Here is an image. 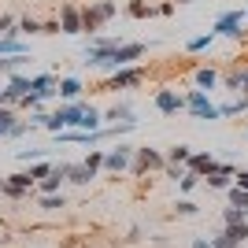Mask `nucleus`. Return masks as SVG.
I'll list each match as a JSON object with an SVG mask.
<instances>
[{"instance_id":"obj_1","label":"nucleus","mask_w":248,"mask_h":248,"mask_svg":"<svg viewBox=\"0 0 248 248\" xmlns=\"http://www.w3.org/2000/svg\"><path fill=\"white\" fill-rule=\"evenodd\" d=\"M119 37H93L85 45V63L89 67H104V71H115V48H119Z\"/></svg>"},{"instance_id":"obj_2","label":"nucleus","mask_w":248,"mask_h":248,"mask_svg":"<svg viewBox=\"0 0 248 248\" xmlns=\"http://www.w3.org/2000/svg\"><path fill=\"white\" fill-rule=\"evenodd\" d=\"M78 11H82V33L85 30L93 33V30H100L104 22L119 11V4H115V0H96V4H85V8H78Z\"/></svg>"},{"instance_id":"obj_3","label":"nucleus","mask_w":248,"mask_h":248,"mask_svg":"<svg viewBox=\"0 0 248 248\" xmlns=\"http://www.w3.org/2000/svg\"><path fill=\"white\" fill-rule=\"evenodd\" d=\"M148 170H167V155L163 152H155L152 145H141L134 148V163H130V174H148Z\"/></svg>"},{"instance_id":"obj_4","label":"nucleus","mask_w":248,"mask_h":248,"mask_svg":"<svg viewBox=\"0 0 248 248\" xmlns=\"http://www.w3.org/2000/svg\"><path fill=\"white\" fill-rule=\"evenodd\" d=\"M141 82H145V67H134V63H130V67H119L100 89L104 93H119V89H134V85H141Z\"/></svg>"},{"instance_id":"obj_5","label":"nucleus","mask_w":248,"mask_h":248,"mask_svg":"<svg viewBox=\"0 0 248 248\" xmlns=\"http://www.w3.org/2000/svg\"><path fill=\"white\" fill-rule=\"evenodd\" d=\"M186 111L193 115V119H204V123H215L218 119V104L207 100L204 89H189L186 93Z\"/></svg>"},{"instance_id":"obj_6","label":"nucleus","mask_w":248,"mask_h":248,"mask_svg":"<svg viewBox=\"0 0 248 248\" xmlns=\"http://www.w3.org/2000/svg\"><path fill=\"white\" fill-rule=\"evenodd\" d=\"M130 163H134V145H123V141H119L111 152H104V170H108V174H126Z\"/></svg>"},{"instance_id":"obj_7","label":"nucleus","mask_w":248,"mask_h":248,"mask_svg":"<svg viewBox=\"0 0 248 248\" xmlns=\"http://www.w3.org/2000/svg\"><path fill=\"white\" fill-rule=\"evenodd\" d=\"M245 11H222L215 19V26H211V33L215 37H245Z\"/></svg>"},{"instance_id":"obj_8","label":"nucleus","mask_w":248,"mask_h":248,"mask_svg":"<svg viewBox=\"0 0 248 248\" xmlns=\"http://www.w3.org/2000/svg\"><path fill=\"white\" fill-rule=\"evenodd\" d=\"M155 111L159 115H178L186 111V96H178V89H155Z\"/></svg>"},{"instance_id":"obj_9","label":"nucleus","mask_w":248,"mask_h":248,"mask_svg":"<svg viewBox=\"0 0 248 248\" xmlns=\"http://www.w3.org/2000/svg\"><path fill=\"white\" fill-rule=\"evenodd\" d=\"M67 170H71V163H56V167H52V174L37 182V197H45V193H60V186L67 182Z\"/></svg>"},{"instance_id":"obj_10","label":"nucleus","mask_w":248,"mask_h":248,"mask_svg":"<svg viewBox=\"0 0 248 248\" xmlns=\"http://www.w3.org/2000/svg\"><path fill=\"white\" fill-rule=\"evenodd\" d=\"M141 56H145V45L141 41H123L115 48V71H119V67H130V63L141 60Z\"/></svg>"},{"instance_id":"obj_11","label":"nucleus","mask_w":248,"mask_h":248,"mask_svg":"<svg viewBox=\"0 0 248 248\" xmlns=\"http://www.w3.org/2000/svg\"><path fill=\"white\" fill-rule=\"evenodd\" d=\"M222 85H226L233 96H248V67H233V71H226Z\"/></svg>"},{"instance_id":"obj_12","label":"nucleus","mask_w":248,"mask_h":248,"mask_svg":"<svg viewBox=\"0 0 248 248\" xmlns=\"http://www.w3.org/2000/svg\"><path fill=\"white\" fill-rule=\"evenodd\" d=\"M60 30L63 33H82V11L74 4H63L60 8Z\"/></svg>"},{"instance_id":"obj_13","label":"nucleus","mask_w":248,"mask_h":248,"mask_svg":"<svg viewBox=\"0 0 248 248\" xmlns=\"http://www.w3.org/2000/svg\"><path fill=\"white\" fill-rule=\"evenodd\" d=\"M215 163H218V159H215L211 152H193V155H189V163H186V170H193V174L207 178L211 170H215Z\"/></svg>"},{"instance_id":"obj_14","label":"nucleus","mask_w":248,"mask_h":248,"mask_svg":"<svg viewBox=\"0 0 248 248\" xmlns=\"http://www.w3.org/2000/svg\"><path fill=\"white\" fill-rule=\"evenodd\" d=\"M30 93L37 96V100L56 96V78H52V74H37V78H30Z\"/></svg>"},{"instance_id":"obj_15","label":"nucleus","mask_w":248,"mask_h":248,"mask_svg":"<svg viewBox=\"0 0 248 248\" xmlns=\"http://www.w3.org/2000/svg\"><path fill=\"white\" fill-rule=\"evenodd\" d=\"M104 119H108V123H111V126H119V123H137V119H134V108H130V104H115V108H111V111H104Z\"/></svg>"},{"instance_id":"obj_16","label":"nucleus","mask_w":248,"mask_h":248,"mask_svg":"<svg viewBox=\"0 0 248 248\" xmlns=\"http://www.w3.org/2000/svg\"><path fill=\"white\" fill-rule=\"evenodd\" d=\"M56 93H60L63 100H78V96H82V82H78V78H63V82H56Z\"/></svg>"},{"instance_id":"obj_17","label":"nucleus","mask_w":248,"mask_h":248,"mask_svg":"<svg viewBox=\"0 0 248 248\" xmlns=\"http://www.w3.org/2000/svg\"><path fill=\"white\" fill-rule=\"evenodd\" d=\"M193 82H197V89H204V93H207V89H215V85H218V71H211V67H200V71L193 74Z\"/></svg>"},{"instance_id":"obj_18","label":"nucleus","mask_w":248,"mask_h":248,"mask_svg":"<svg viewBox=\"0 0 248 248\" xmlns=\"http://www.w3.org/2000/svg\"><path fill=\"white\" fill-rule=\"evenodd\" d=\"M0 197H8V200H26V197H30V189L15 186L11 178H0Z\"/></svg>"},{"instance_id":"obj_19","label":"nucleus","mask_w":248,"mask_h":248,"mask_svg":"<svg viewBox=\"0 0 248 248\" xmlns=\"http://www.w3.org/2000/svg\"><path fill=\"white\" fill-rule=\"evenodd\" d=\"M0 56H26V45L15 33H8V37H0Z\"/></svg>"},{"instance_id":"obj_20","label":"nucleus","mask_w":248,"mask_h":248,"mask_svg":"<svg viewBox=\"0 0 248 248\" xmlns=\"http://www.w3.org/2000/svg\"><path fill=\"white\" fill-rule=\"evenodd\" d=\"M96 174H89V167L85 163H71V170H67V182H74V186H89Z\"/></svg>"},{"instance_id":"obj_21","label":"nucleus","mask_w":248,"mask_h":248,"mask_svg":"<svg viewBox=\"0 0 248 248\" xmlns=\"http://www.w3.org/2000/svg\"><path fill=\"white\" fill-rule=\"evenodd\" d=\"M248 111V96H237V100H230V104H218V119H233V115Z\"/></svg>"},{"instance_id":"obj_22","label":"nucleus","mask_w":248,"mask_h":248,"mask_svg":"<svg viewBox=\"0 0 248 248\" xmlns=\"http://www.w3.org/2000/svg\"><path fill=\"white\" fill-rule=\"evenodd\" d=\"M189 155H193V152H189V145H174L170 152H167V163H170V167H186Z\"/></svg>"},{"instance_id":"obj_23","label":"nucleus","mask_w":248,"mask_h":248,"mask_svg":"<svg viewBox=\"0 0 248 248\" xmlns=\"http://www.w3.org/2000/svg\"><path fill=\"white\" fill-rule=\"evenodd\" d=\"M37 204H41L45 211H60V207H67V197H63V193H45V197H37Z\"/></svg>"},{"instance_id":"obj_24","label":"nucleus","mask_w":248,"mask_h":248,"mask_svg":"<svg viewBox=\"0 0 248 248\" xmlns=\"http://www.w3.org/2000/svg\"><path fill=\"white\" fill-rule=\"evenodd\" d=\"M211 45H215V33L207 30V33H200V37H193V41H189L186 48L193 52V56H197V52H207V48H211Z\"/></svg>"},{"instance_id":"obj_25","label":"nucleus","mask_w":248,"mask_h":248,"mask_svg":"<svg viewBox=\"0 0 248 248\" xmlns=\"http://www.w3.org/2000/svg\"><path fill=\"white\" fill-rule=\"evenodd\" d=\"M226 197H230V207H241V211H248V193L237 186H230L226 189Z\"/></svg>"},{"instance_id":"obj_26","label":"nucleus","mask_w":248,"mask_h":248,"mask_svg":"<svg viewBox=\"0 0 248 248\" xmlns=\"http://www.w3.org/2000/svg\"><path fill=\"white\" fill-rule=\"evenodd\" d=\"M222 230H226L237 245H245V241H248V218H241V222H233V226H222Z\"/></svg>"},{"instance_id":"obj_27","label":"nucleus","mask_w":248,"mask_h":248,"mask_svg":"<svg viewBox=\"0 0 248 248\" xmlns=\"http://www.w3.org/2000/svg\"><path fill=\"white\" fill-rule=\"evenodd\" d=\"M15 123H19V119H15V111L0 104V137H8V134H11V126H15Z\"/></svg>"},{"instance_id":"obj_28","label":"nucleus","mask_w":248,"mask_h":248,"mask_svg":"<svg viewBox=\"0 0 248 248\" xmlns=\"http://www.w3.org/2000/svg\"><path fill=\"white\" fill-rule=\"evenodd\" d=\"M197 186H200V174H193V170H182V178H178V193H193Z\"/></svg>"},{"instance_id":"obj_29","label":"nucleus","mask_w":248,"mask_h":248,"mask_svg":"<svg viewBox=\"0 0 248 248\" xmlns=\"http://www.w3.org/2000/svg\"><path fill=\"white\" fill-rule=\"evenodd\" d=\"M126 11H130L134 19H148V15H155V8H148L145 0H130V4H126Z\"/></svg>"},{"instance_id":"obj_30","label":"nucleus","mask_w":248,"mask_h":248,"mask_svg":"<svg viewBox=\"0 0 248 248\" xmlns=\"http://www.w3.org/2000/svg\"><path fill=\"white\" fill-rule=\"evenodd\" d=\"M22 63H26V56H8V60H0V74H19Z\"/></svg>"},{"instance_id":"obj_31","label":"nucleus","mask_w":248,"mask_h":248,"mask_svg":"<svg viewBox=\"0 0 248 248\" xmlns=\"http://www.w3.org/2000/svg\"><path fill=\"white\" fill-rule=\"evenodd\" d=\"M15 26H19V33H45V22L30 19V15H26V19H19Z\"/></svg>"},{"instance_id":"obj_32","label":"nucleus","mask_w":248,"mask_h":248,"mask_svg":"<svg viewBox=\"0 0 248 248\" xmlns=\"http://www.w3.org/2000/svg\"><path fill=\"white\" fill-rule=\"evenodd\" d=\"M85 167H89V174H96V170H104V152H100V148H93V152L85 155Z\"/></svg>"},{"instance_id":"obj_33","label":"nucleus","mask_w":248,"mask_h":248,"mask_svg":"<svg viewBox=\"0 0 248 248\" xmlns=\"http://www.w3.org/2000/svg\"><path fill=\"white\" fill-rule=\"evenodd\" d=\"M174 211H178V215H182V218H193V215H197V211H200V207L193 204V200H186V197H182V200H178V204H174Z\"/></svg>"},{"instance_id":"obj_34","label":"nucleus","mask_w":248,"mask_h":248,"mask_svg":"<svg viewBox=\"0 0 248 248\" xmlns=\"http://www.w3.org/2000/svg\"><path fill=\"white\" fill-rule=\"evenodd\" d=\"M211 245H215V248H241L237 241H233V237H230V233H226V230H218L215 237H211Z\"/></svg>"},{"instance_id":"obj_35","label":"nucleus","mask_w":248,"mask_h":248,"mask_svg":"<svg viewBox=\"0 0 248 248\" xmlns=\"http://www.w3.org/2000/svg\"><path fill=\"white\" fill-rule=\"evenodd\" d=\"M241 218H248L241 207H226V211H222V226H233V222H241Z\"/></svg>"},{"instance_id":"obj_36","label":"nucleus","mask_w":248,"mask_h":248,"mask_svg":"<svg viewBox=\"0 0 248 248\" xmlns=\"http://www.w3.org/2000/svg\"><path fill=\"white\" fill-rule=\"evenodd\" d=\"M15 186H22V189H33V178H30V170H19V174H8Z\"/></svg>"},{"instance_id":"obj_37","label":"nucleus","mask_w":248,"mask_h":248,"mask_svg":"<svg viewBox=\"0 0 248 248\" xmlns=\"http://www.w3.org/2000/svg\"><path fill=\"white\" fill-rule=\"evenodd\" d=\"M8 33H15V19H11V15H0V37H8Z\"/></svg>"},{"instance_id":"obj_38","label":"nucleus","mask_w":248,"mask_h":248,"mask_svg":"<svg viewBox=\"0 0 248 248\" xmlns=\"http://www.w3.org/2000/svg\"><path fill=\"white\" fill-rule=\"evenodd\" d=\"M41 148H22V152H19V159H22V163H30V159H41Z\"/></svg>"},{"instance_id":"obj_39","label":"nucleus","mask_w":248,"mask_h":248,"mask_svg":"<svg viewBox=\"0 0 248 248\" xmlns=\"http://www.w3.org/2000/svg\"><path fill=\"white\" fill-rule=\"evenodd\" d=\"M233 186H237V189H245V193H248V170H237V174H233Z\"/></svg>"},{"instance_id":"obj_40","label":"nucleus","mask_w":248,"mask_h":248,"mask_svg":"<svg viewBox=\"0 0 248 248\" xmlns=\"http://www.w3.org/2000/svg\"><path fill=\"white\" fill-rule=\"evenodd\" d=\"M155 15H163V19H167V15H174V0H163V4L155 8Z\"/></svg>"},{"instance_id":"obj_41","label":"nucleus","mask_w":248,"mask_h":248,"mask_svg":"<svg viewBox=\"0 0 248 248\" xmlns=\"http://www.w3.org/2000/svg\"><path fill=\"white\" fill-rule=\"evenodd\" d=\"M26 130H30V123H22V119H19V123L11 126V134H8V137H22V134H26Z\"/></svg>"},{"instance_id":"obj_42","label":"nucleus","mask_w":248,"mask_h":248,"mask_svg":"<svg viewBox=\"0 0 248 248\" xmlns=\"http://www.w3.org/2000/svg\"><path fill=\"white\" fill-rule=\"evenodd\" d=\"M193 248H215V245H211V237H193Z\"/></svg>"},{"instance_id":"obj_43","label":"nucleus","mask_w":248,"mask_h":248,"mask_svg":"<svg viewBox=\"0 0 248 248\" xmlns=\"http://www.w3.org/2000/svg\"><path fill=\"white\" fill-rule=\"evenodd\" d=\"M182 170H186V167H170V163H167V178H174V182L182 178Z\"/></svg>"},{"instance_id":"obj_44","label":"nucleus","mask_w":248,"mask_h":248,"mask_svg":"<svg viewBox=\"0 0 248 248\" xmlns=\"http://www.w3.org/2000/svg\"><path fill=\"white\" fill-rule=\"evenodd\" d=\"M174 4H193V0H174Z\"/></svg>"},{"instance_id":"obj_45","label":"nucleus","mask_w":248,"mask_h":248,"mask_svg":"<svg viewBox=\"0 0 248 248\" xmlns=\"http://www.w3.org/2000/svg\"><path fill=\"white\" fill-rule=\"evenodd\" d=\"M245 215H248V211H245Z\"/></svg>"}]
</instances>
